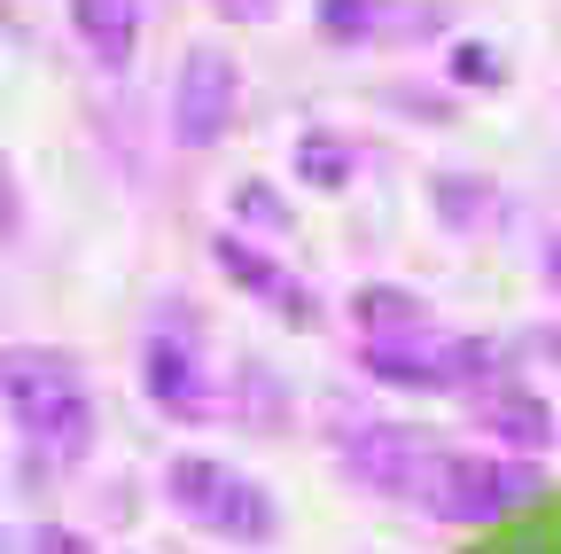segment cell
I'll return each instance as SVG.
<instances>
[{
  "mask_svg": "<svg viewBox=\"0 0 561 554\" xmlns=\"http://www.w3.org/2000/svg\"><path fill=\"white\" fill-rule=\"evenodd\" d=\"M16 235V180H9V157H0V242Z\"/></svg>",
  "mask_w": 561,
  "mask_h": 554,
  "instance_id": "18",
  "label": "cell"
},
{
  "mask_svg": "<svg viewBox=\"0 0 561 554\" xmlns=\"http://www.w3.org/2000/svg\"><path fill=\"white\" fill-rule=\"evenodd\" d=\"M351 142L343 133H328V125H312V133H297V180L305 188H320V195H343L351 188Z\"/></svg>",
  "mask_w": 561,
  "mask_h": 554,
  "instance_id": "12",
  "label": "cell"
},
{
  "mask_svg": "<svg viewBox=\"0 0 561 554\" xmlns=\"http://www.w3.org/2000/svg\"><path fill=\"white\" fill-rule=\"evenodd\" d=\"M210 258H219V273L234 290H250L265 313H280L289 328H312V297H305V282L280 258H265L257 242H242V235H210Z\"/></svg>",
  "mask_w": 561,
  "mask_h": 554,
  "instance_id": "9",
  "label": "cell"
},
{
  "mask_svg": "<svg viewBox=\"0 0 561 554\" xmlns=\"http://www.w3.org/2000/svg\"><path fill=\"white\" fill-rule=\"evenodd\" d=\"M140 391H149L157 414H172V422H219V391H210L187 328H149V343H140Z\"/></svg>",
  "mask_w": 561,
  "mask_h": 554,
  "instance_id": "7",
  "label": "cell"
},
{
  "mask_svg": "<svg viewBox=\"0 0 561 554\" xmlns=\"http://www.w3.org/2000/svg\"><path fill=\"white\" fill-rule=\"evenodd\" d=\"M234 102H242V63L227 47H187L180 63V87H172V133L180 149H219L227 125H234Z\"/></svg>",
  "mask_w": 561,
  "mask_h": 554,
  "instance_id": "6",
  "label": "cell"
},
{
  "mask_svg": "<svg viewBox=\"0 0 561 554\" xmlns=\"http://www.w3.org/2000/svg\"><path fill=\"white\" fill-rule=\"evenodd\" d=\"M312 24L335 47H375V39L445 32V9H437V0H312Z\"/></svg>",
  "mask_w": 561,
  "mask_h": 554,
  "instance_id": "8",
  "label": "cell"
},
{
  "mask_svg": "<svg viewBox=\"0 0 561 554\" xmlns=\"http://www.w3.org/2000/svg\"><path fill=\"white\" fill-rule=\"evenodd\" d=\"M70 24H79V39L102 71H125L133 39H140V0H70Z\"/></svg>",
  "mask_w": 561,
  "mask_h": 554,
  "instance_id": "10",
  "label": "cell"
},
{
  "mask_svg": "<svg viewBox=\"0 0 561 554\" xmlns=\"http://www.w3.org/2000/svg\"><path fill=\"white\" fill-rule=\"evenodd\" d=\"M430 305L421 297H405V290H390V282H375V290H359L351 297V320H359V336H375V328H398V320H421Z\"/></svg>",
  "mask_w": 561,
  "mask_h": 554,
  "instance_id": "13",
  "label": "cell"
},
{
  "mask_svg": "<svg viewBox=\"0 0 561 554\" xmlns=\"http://www.w3.org/2000/svg\"><path fill=\"white\" fill-rule=\"evenodd\" d=\"M335 453H343V468L359 476L375 500H421V484H430L445 445L430 430H405V422H343Z\"/></svg>",
  "mask_w": 561,
  "mask_h": 554,
  "instance_id": "5",
  "label": "cell"
},
{
  "mask_svg": "<svg viewBox=\"0 0 561 554\" xmlns=\"http://www.w3.org/2000/svg\"><path fill=\"white\" fill-rule=\"evenodd\" d=\"M359 368L390 391H483L500 375V352H491L483 336H453V328H437L421 313V320L359 336Z\"/></svg>",
  "mask_w": 561,
  "mask_h": 554,
  "instance_id": "2",
  "label": "cell"
},
{
  "mask_svg": "<svg viewBox=\"0 0 561 554\" xmlns=\"http://www.w3.org/2000/svg\"><path fill=\"white\" fill-rule=\"evenodd\" d=\"M164 500H172L195 531H210V539L265 546V539L280 531V508H273L265 484L242 476V468H227V461H203V453H180V461L164 468Z\"/></svg>",
  "mask_w": 561,
  "mask_h": 554,
  "instance_id": "4",
  "label": "cell"
},
{
  "mask_svg": "<svg viewBox=\"0 0 561 554\" xmlns=\"http://www.w3.org/2000/svg\"><path fill=\"white\" fill-rule=\"evenodd\" d=\"M234 219L257 227V235H289V227H297V219H289V203H280L265 180H242V188H234Z\"/></svg>",
  "mask_w": 561,
  "mask_h": 554,
  "instance_id": "15",
  "label": "cell"
},
{
  "mask_svg": "<svg viewBox=\"0 0 561 554\" xmlns=\"http://www.w3.org/2000/svg\"><path fill=\"white\" fill-rule=\"evenodd\" d=\"M483 212H491V188H483V180H460V172L437 180V219H445L453 235H468Z\"/></svg>",
  "mask_w": 561,
  "mask_h": 554,
  "instance_id": "14",
  "label": "cell"
},
{
  "mask_svg": "<svg viewBox=\"0 0 561 554\" xmlns=\"http://www.w3.org/2000/svg\"><path fill=\"white\" fill-rule=\"evenodd\" d=\"M538 484H546V476H538V453L491 461V453H453V445H445L413 508H430V516L453 523V531H483V523L515 516L523 500H538Z\"/></svg>",
  "mask_w": 561,
  "mask_h": 554,
  "instance_id": "3",
  "label": "cell"
},
{
  "mask_svg": "<svg viewBox=\"0 0 561 554\" xmlns=\"http://www.w3.org/2000/svg\"><path fill=\"white\" fill-rule=\"evenodd\" d=\"M0 391H9V414H16V430H24V445L39 453V461H55V468H79L87 453H94V383H87V368L70 360V352H0Z\"/></svg>",
  "mask_w": 561,
  "mask_h": 554,
  "instance_id": "1",
  "label": "cell"
},
{
  "mask_svg": "<svg viewBox=\"0 0 561 554\" xmlns=\"http://www.w3.org/2000/svg\"><path fill=\"white\" fill-rule=\"evenodd\" d=\"M227 9H242V16H250V9H257V0H227Z\"/></svg>",
  "mask_w": 561,
  "mask_h": 554,
  "instance_id": "20",
  "label": "cell"
},
{
  "mask_svg": "<svg viewBox=\"0 0 561 554\" xmlns=\"http://www.w3.org/2000/svg\"><path fill=\"white\" fill-rule=\"evenodd\" d=\"M546 282H553V290H561V235H553V242H546Z\"/></svg>",
  "mask_w": 561,
  "mask_h": 554,
  "instance_id": "19",
  "label": "cell"
},
{
  "mask_svg": "<svg viewBox=\"0 0 561 554\" xmlns=\"http://www.w3.org/2000/svg\"><path fill=\"white\" fill-rule=\"evenodd\" d=\"M453 79H460V87H500L507 63L491 55V47H476V39H460V47H453Z\"/></svg>",
  "mask_w": 561,
  "mask_h": 554,
  "instance_id": "16",
  "label": "cell"
},
{
  "mask_svg": "<svg viewBox=\"0 0 561 554\" xmlns=\"http://www.w3.org/2000/svg\"><path fill=\"white\" fill-rule=\"evenodd\" d=\"M483 422L500 430L515 453H546V445H553V414H546L538 391H491V398H483Z\"/></svg>",
  "mask_w": 561,
  "mask_h": 554,
  "instance_id": "11",
  "label": "cell"
},
{
  "mask_svg": "<svg viewBox=\"0 0 561 554\" xmlns=\"http://www.w3.org/2000/svg\"><path fill=\"white\" fill-rule=\"evenodd\" d=\"M0 546H39V554H79V546H94V539H79V531H62V523H32V531H0Z\"/></svg>",
  "mask_w": 561,
  "mask_h": 554,
  "instance_id": "17",
  "label": "cell"
}]
</instances>
